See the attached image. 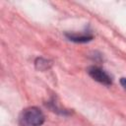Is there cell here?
Masks as SVG:
<instances>
[{
	"label": "cell",
	"mask_w": 126,
	"mask_h": 126,
	"mask_svg": "<svg viewBox=\"0 0 126 126\" xmlns=\"http://www.w3.org/2000/svg\"><path fill=\"white\" fill-rule=\"evenodd\" d=\"M88 73L89 75L95 81L103 84V85H110L111 84V78L110 76L101 68L99 67H96V66H93V67H90L88 69Z\"/></svg>",
	"instance_id": "7a4b0ae2"
},
{
	"label": "cell",
	"mask_w": 126,
	"mask_h": 126,
	"mask_svg": "<svg viewBox=\"0 0 126 126\" xmlns=\"http://www.w3.org/2000/svg\"><path fill=\"white\" fill-rule=\"evenodd\" d=\"M120 83H121V85L124 87V89H126V78H122V79L120 80Z\"/></svg>",
	"instance_id": "277c9868"
},
{
	"label": "cell",
	"mask_w": 126,
	"mask_h": 126,
	"mask_svg": "<svg viewBox=\"0 0 126 126\" xmlns=\"http://www.w3.org/2000/svg\"><path fill=\"white\" fill-rule=\"evenodd\" d=\"M44 121L42 111L37 107H28L24 109L19 117V124L21 126H39Z\"/></svg>",
	"instance_id": "6da1fadb"
},
{
	"label": "cell",
	"mask_w": 126,
	"mask_h": 126,
	"mask_svg": "<svg viewBox=\"0 0 126 126\" xmlns=\"http://www.w3.org/2000/svg\"><path fill=\"white\" fill-rule=\"evenodd\" d=\"M67 37L75 42H86L93 38V35L91 34H74V33H67Z\"/></svg>",
	"instance_id": "3957f363"
}]
</instances>
